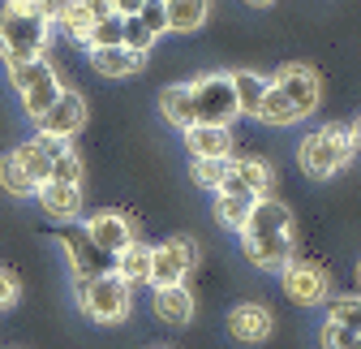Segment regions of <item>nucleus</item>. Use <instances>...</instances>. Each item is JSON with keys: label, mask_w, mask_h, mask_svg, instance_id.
I'll return each mask as SVG.
<instances>
[{"label": "nucleus", "mask_w": 361, "mask_h": 349, "mask_svg": "<svg viewBox=\"0 0 361 349\" xmlns=\"http://www.w3.org/2000/svg\"><path fill=\"white\" fill-rule=\"evenodd\" d=\"M82 307H86L90 319L116 324V319H125V311H129V285H125L116 272H104V276H95V280L82 285Z\"/></svg>", "instance_id": "obj_5"}, {"label": "nucleus", "mask_w": 361, "mask_h": 349, "mask_svg": "<svg viewBox=\"0 0 361 349\" xmlns=\"http://www.w3.org/2000/svg\"><path fill=\"white\" fill-rule=\"evenodd\" d=\"M0 186H5L9 194H18V199H26V194H35V182L26 177V168H22V160L9 151L5 160H0Z\"/></svg>", "instance_id": "obj_28"}, {"label": "nucleus", "mask_w": 361, "mask_h": 349, "mask_svg": "<svg viewBox=\"0 0 361 349\" xmlns=\"http://www.w3.org/2000/svg\"><path fill=\"white\" fill-rule=\"evenodd\" d=\"M357 349H361V336H357Z\"/></svg>", "instance_id": "obj_42"}, {"label": "nucleus", "mask_w": 361, "mask_h": 349, "mask_svg": "<svg viewBox=\"0 0 361 349\" xmlns=\"http://www.w3.org/2000/svg\"><path fill=\"white\" fill-rule=\"evenodd\" d=\"M121 26H125L121 13H108V18H99V22H90V30H86V39H82V48H86V52L121 48Z\"/></svg>", "instance_id": "obj_26"}, {"label": "nucleus", "mask_w": 361, "mask_h": 349, "mask_svg": "<svg viewBox=\"0 0 361 349\" xmlns=\"http://www.w3.org/2000/svg\"><path fill=\"white\" fill-rule=\"evenodd\" d=\"M224 172H228V160H194V182L207 190L224 186Z\"/></svg>", "instance_id": "obj_33"}, {"label": "nucleus", "mask_w": 361, "mask_h": 349, "mask_svg": "<svg viewBox=\"0 0 361 349\" xmlns=\"http://www.w3.org/2000/svg\"><path fill=\"white\" fill-rule=\"evenodd\" d=\"M353 151H357V138H353L348 125H323L310 138H301L297 160L310 177H331V172H340L353 160Z\"/></svg>", "instance_id": "obj_2"}, {"label": "nucleus", "mask_w": 361, "mask_h": 349, "mask_svg": "<svg viewBox=\"0 0 361 349\" xmlns=\"http://www.w3.org/2000/svg\"><path fill=\"white\" fill-rule=\"evenodd\" d=\"M48 182H56V186H78V182H82V160H78L69 147L52 160V177H48Z\"/></svg>", "instance_id": "obj_31"}, {"label": "nucleus", "mask_w": 361, "mask_h": 349, "mask_svg": "<svg viewBox=\"0 0 361 349\" xmlns=\"http://www.w3.org/2000/svg\"><path fill=\"white\" fill-rule=\"evenodd\" d=\"M147 57L138 52H129V48H99V52H90V65H95L104 78H129V73H138Z\"/></svg>", "instance_id": "obj_23"}, {"label": "nucleus", "mask_w": 361, "mask_h": 349, "mask_svg": "<svg viewBox=\"0 0 361 349\" xmlns=\"http://www.w3.org/2000/svg\"><path fill=\"white\" fill-rule=\"evenodd\" d=\"M207 9L211 0H164V13H168V30H180V35H194L202 22H207Z\"/></svg>", "instance_id": "obj_21"}, {"label": "nucleus", "mask_w": 361, "mask_h": 349, "mask_svg": "<svg viewBox=\"0 0 361 349\" xmlns=\"http://www.w3.org/2000/svg\"><path fill=\"white\" fill-rule=\"evenodd\" d=\"M185 147L194 151V160H233V134L215 125H190Z\"/></svg>", "instance_id": "obj_16"}, {"label": "nucleus", "mask_w": 361, "mask_h": 349, "mask_svg": "<svg viewBox=\"0 0 361 349\" xmlns=\"http://www.w3.org/2000/svg\"><path fill=\"white\" fill-rule=\"evenodd\" d=\"M245 254H250L254 268L280 272L288 259H293V233H258V237H245Z\"/></svg>", "instance_id": "obj_14"}, {"label": "nucleus", "mask_w": 361, "mask_h": 349, "mask_svg": "<svg viewBox=\"0 0 361 349\" xmlns=\"http://www.w3.org/2000/svg\"><path fill=\"white\" fill-rule=\"evenodd\" d=\"M280 276H284V293L297 302V307H314V302H323L327 289H331L327 268L314 264V259H301V254L288 259V264L280 268Z\"/></svg>", "instance_id": "obj_8"}, {"label": "nucleus", "mask_w": 361, "mask_h": 349, "mask_svg": "<svg viewBox=\"0 0 361 349\" xmlns=\"http://www.w3.org/2000/svg\"><path fill=\"white\" fill-rule=\"evenodd\" d=\"M250 207H254V199L250 194H219V220L228 225L233 233H241L245 229V220H250Z\"/></svg>", "instance_id": "obj_27"}, {"label": "nucleus", "mask_w": 361, "mask_h": 349, "mask_svg": "<svg viewBox=\"0 0 361 349\" xmlns=\"http://www.w3.org/2000/svg\"><path fill=\"white\" fill-rule=\"evenodd\" d=\"M13 302H18V276L9 268H0V311L13 307Z\"/></svg>", "instance_id": "obj_36"}, {"label": "nucleus", "mask_w": 361, "mask_h": 349, "mask_svg": "<svg viewBox=\"0 0 361 349\" xmlns=\"http://www.w3.org/2000/svg\"><path fill=\"white\" fill-rule=\"evenodd\" d=\"M323 349H357V332L340 328V324H323Z\"/></svg>", "instance_id": "obj_35"}, {"label": "nucleus", "mask_w": 361, "mask_h": 349, "mask_svg": "<svg viewBox=\"0 0 361 349\" xmlns=\"http://www.w3.org/2000/svg\"><path fill=\"white\" fill-rule=\"evenodd\" d=\"M112 272L125 280V285H151V246L133 242L129 250H121L112 259Z\"/></svg>", "instance_id": "obj_20"}, {"label": "nucleus", "mask_w": 361, "mask_h": 349, "mask_svg": "<svg viewBox=\"0 0 361 349\" xmlns=\"http://www.w3.org/2000/svg\"><path fill=\"white\" fill-rule=\"evenodd\" d=\"M133 18H138V22H142L155 39H159V35H168V13H164V0H142V9L133 13Z\"/></svg>", "instance_id": "obj_34"}, {"label": "nucleus", "mask_w": 361, "mask_h": 349, "mask_svg": "<svg viewBox=\"0 0 361 349\" xmlns=\"http://www.w3.org/2000/svg\"><path fill=\"white\" fill-rule=\"evenodd\" d=\"M258 233H293V215H288V207L276 203V199H254L241 237H258Z\"/></svg>", "instance_id": "obj_15"}, {"label": "nucleus", "mask_w": 361, "mask_h": 349, "mask_svg": "<svg viewBox=\"0 0 361 349\" xmlns=\"http://www.w3.org/2000/svg\"><path fill=\"white\" fill-rule=\"evenodd\" d=\"M86 237L95 242L108 259H116L121 250L133 246V229H129V220H125L121 211H95V215H90V225H86Z\"/></svg>", "instance_id": "obj_12"}, {"label": "nucleus", "mask_w": 361, "mask_h": 349, "mask_svg": "<svg viewBox=\"0 0 361 349\" xmlns=\"http://www.w3.org/2000/svg\"><path fill=\"white\" fill-rule=\"evenodd\" d=\"M228 332L237 341H267L271 336V311L258 307V302H241L228 315Z\"/></svg>", "instance_id": "obj_17"}, {"label": "nucleus", "mask_w": 361, "mask_h": 349, "mask_svg": "<svg viewBox=\"0 0 361 349\" xmlns=\"http://www.w3.org/2000/svg\"><path fill=\"white\" fill-rule=\"evenodd\" d=\"M271 186V168L262 160H228V172H224L219 194H250V199H267Z\"/></svg>", "instance_id": "obj_11"}, {"label": "nucleus", "mask_w": 361, "mask_h": 349, "mask_svg": "<svg viewBox=\"0 0 361 349\" xmlns=\"http://www.w3.org/2000/svg\"><path fill=\"white\" fill-rule=\"evenodd\" d=\"M194 259H198L194 237H168L164 246H151V285H155V289L180 285V280L190 276Z\"/></svg>", "instance_id": "obj_6"}, {"label": "nucleus", "mask_w": 361, "mask_h": 349, "mask_svg": "<svg viewBox=\"0 0 361 349\" xmlns=\"http://www.w3.org/2000/svg\"><path fill=\"white\" fill-rule=\"evenodd\" d=\"M142 9V0H112V13H121V18H133Z\"/></svg>", "instance_id": "obj_39"}, {"label": "nucleus", "mask_w": 361, "mask_h": 349, "mask_svg": "<svg viewBox=\"0 0 361 349\" xmlns=\"http://www.w3.org/2000/svg\"><path fill=\"white\" fill-rule=\"evenodd\" d=\"M52 26H56V30H61L69 43H78V48H82V39H86V30H90V18H86V9L78 5V0H73V5H69V9H65L56 22H52Z\"/></svg>", "instance_id": "obj_29"}, {"label": "nucleus", "mask_w": 361, "mask_h": 349, "mask_svg": "<svg viewBox=\"0 0 361 349\" xmlns=\"http://www.w3.org/2000/svg\"><path fill=\"white\" fill-rule=\"evenodd\" d=\"M56 242L69 250V264H73V272H78V280L86 285V280H95V276H104V272H112V259L86 237V225H56Z\"/></svg>", "instance_id": "obj_7"}, {"label": "nucleus", "mask_w": 361, "mask_h": 349, "mask_svg": "<svg viewBox=\"0 0 361 349\" xmlns=\"http://www.w3.org/2000/svg\"><path fill=\"white\" fill-rule=\"evenodd\" d=\"M48 35H52V22L30 0H0V52H5L9 65L39 61L43 48H48Z\"/></svg>", "instance_id": "obj_1"}, {"label": "nucleus", "mask_w": 361, "mask_h": 349, "mask_svg": "<svg viewBox=\"0 0 361 349\" xmlns=\"http://www.w3.org/2000/svg\"><path fill=\"white\" fill-rule=\"evenodd\" d=\"M151 307L164 324H190L194 319V293L185 285H168V289H155Z\"/></svg>", "instance_id": "obj_19"}, {"label": "nucleus", "mask_w": 361, "mask_h": 349, "mask_svg": "<svg viewBox=\"0 0 361 349\" xmlns=\"http://www.w3.org/2000/svg\"><path fill=\"white\" fill-rule=\"evenodd\" d=\"M258 121H267V125H293V121H301V117H297V108L284 100L280 86H276V82H267L262 104H258Z\"/></svg>", "instance_id": "obj_25"}, {"label": "nucleus", "mask_w": 361, "mask_h": 349, "mask_svg": "<svg viewBox=\"0 0 361 349\" xmlns=\"http://www.w3.org/2000/svg\"><path fill=\"white\" fill-rule=\"evenodd\" d=\"M190 100H194V125H215L228 129L241 112H237V95H233V78L228 73H207L198 82H190Z\"/></svg>", "instance_id": "obj_3"}, {"label": "nucleus", "mask_w": 361, "mask_h": 349, "mask_svg": "<svg viewBox=\"0 0 361 349\" xmlns=\"http://www.w3.org/2000/svg\"><path fill=\"white\" fill-rule=\"evenodd\" d=\"M353 138H357V143H361V125H357V129H353Z\"/></svg>", "instance_id": "obj_40"}, {"label": "nucleus", "mask_w": 361, "mask_h": 349, "mask_svg": "<svg viewBox=\"0 0 361 349\" xmlns=\"http://www.w3.org/2000/svg\"><path fill=\"white\" fill-rule=\"evenodd\" d=\"M30 5H35V9H39L43 18H48V22H56V18H61V13H65L69 5H73V0H30Z\"/></svg>", "instance_id": "obj_37"}, {"label": "nucleus", "mask_w": 361, "mask_h": 349, "mask_svg": "<svg viewBox=\"0 0 361 349\" xmlns=\"http://www.w3.org/2000/svg\"><path fill=\"white\" fill-rule=\"evenodd\" d=\"M35 121H39V134H43V138H61V143H69L78 129L86 125V100H82L78 91H61L56 104L43 112V117H35Z\"/></svg>", "instance_id": "obj_9"}, {"label": "nucleus", "mask_w": 361, "mask_h": 349, "mask_svg": "<svg viewBox=\"0 0 361 349\" xmlns=\"http://www.w3.org/2000/svg\"><path fill=\"white\" fill-rule=\"evenodd\" d=\"M233 78V95H237V112L245 117H258V104H262V91H267V78L241 69V73H228Z\"/></svg>", "instance_id": "obj_24"}, {"label": "nucleus", "mask_w": 361, "mask_h": 349, "mask_svg": "<svg viewBox=\"0 0 361 349\" xmlns=\"http://www.w3.org/2000/svg\"><path fill=\"white\" fill-rule=\"evenodd\" d=\"M78 5L86 9V18H90V22H99V18H108V13H112V0H78Z\"/></svg>", "instance_id": "obj_38"}, {"label": "nucleus", "mask_w": 361, "mask_h": 349, "mask_svg": "<svg viewBox=\"0 0 361 349\" xmlns=\"http://www.w3.org/2000/svg\"><path fill=\"white\" fill-rule=\"evenodd\" d=\"M276 86L284 91V100L297 108V117H310L314 108H319V73H314L310 65H284L276 73Z\"/></svg>", "instance_id": "obj_10"}, {"label": "nucleus", "mask_w": 361, "mask_h": 349, "mask_svg": "<svg viewBox=\"0 0 361 349\" xmlns=\"http://www.w3.org/2000/svg\"><path fill=\"white\" fill-rule=\"evenodd\" d=\"M254 5H267V0H254Z\"/></svg>", "instance_id": "obj_41"}, {"label": "nucleus", "mask_w": 361, "mask_h": 349, "mask_svg": "<svg viewBox=\"0 0 361 349\" xmlns=\"http://www.w3.org/2000/svg\"><path fill=\"white\" fill-rule=\"evenodd\" d=\"M159 112L168 125L176 129H190L194 125V100H190V82H180V86H164V95H159Z\"/></svg>", "instance_id": "obj_22"}, {"label": "nucleus", "mask_w": 361, "mask_h": 349, "mask_svg": "<svg viewBox=\"0 0 361 349\" xmlns=\"http://www.w3.org/2000/svg\"><path fill=\"white\" fill-rule=\"evenodd\" d=\"M331 324H340V328H348V332L361 336V297H340V302H331Z\"/></svg>", "instance_id": "obj_32"}, {"label": "nucleus", "mask_w": 361, "mask_h": 349, "mask_svg": "<svg viewBox=\"0 0 361 349\" xmlns=\"http://www.w3.org/2000/svg\"><path fill=\"white\" fill-rule=\"evenodd\" d=\"M65 147H69V143H61V138H43V134H39V138L22 143V147L13 151V155L22 160V168H26V177L35 182V190H39L43 182H48V177H52V160H56Z\"/></svg>", "instance_id": "obj_13"}, {"label": "nucleus", "mask_w": 361, "mask_h": 349, "mask_svg": "<svg viewBox=\"0 0 361 349\" xmlns=\"http://www.w3.org/2000/svg\"><path fill=\"white\" fill-rule=\"evenodd\" d=\"M9 73H13V86H18V95H22V104H26L30 117H43V112L56 104V95L65 91L61 78H56V69L43 61V57H39V61L9 65Z\"/></svg>", "instance_id": "obj_4"}, {"label": "nucleus", "mask_w": 361, "mask_h": 349, "mask_svg": "<svg viewBox=\"0 0 361 349\" xmlns=\"http://www.w3.org/2000/svg\"><path fill=\"white\" fill-rule=\"evenodd\" d=\"M155 43V35L138 22V18H125V26H121V48H129V52H138V57H147V48Z\"/></svg>", "instance_id": "obj_30"}, {"label": "nucleus", "mask_w": 361, "mask_h": 349, "mask_svg": "<svg viewBox=\"0 0 361 349\" xmlns=\"http://www.w3.org/2000/svg\"><path fill=\"white\" fill-rule=\"evenodd\" d=\"M35 194H39L43 211H48L56 225H69L73 215H78V207H82V190H78V186H56V182H43Z\"/></svg>", "instance_id": "obj_18"}]
</instances>
